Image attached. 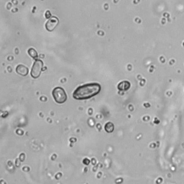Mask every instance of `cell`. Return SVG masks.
<instances>
[{"label": "cell", "mask_w": 184, "mask_h": 184, "mask_svg": "<svg viewBox=\"0 0 184 184\" xmlns=\"http://www.w3.org/2000/svg\"><path fill=\"white\" fill-rule=\"evenodd\" d=\"M51 14H50V12L48 10V11H47L46 12V17L47 18V19H50L51 17Z\"/></svg>", "instance_id": "obj_9"}, {"label": "cell", "mask_w": 184, "mask_h": 184, "mask_svg": "<svg viewBox=\"0 0 184 184\" xmlns=\"http://www.w3.org/2000/svg\"><path fill=\"white\" fill-rule=\"evenodd\" d=\"M130 85L131 84L128 81H123L118 85V88L122 91H126L129 88Z\"/></svg>", "instance_id": "obj_6"}, {"label": "cell", "mask_w": 184, "mask_h": 184, "mask_svg": "<svg viewBox=\"0 0 184 184\" xmlns=\"http://www.w3.org/2000/svg\"><path fill=\"white\" fill-rule=\"evenodd\" d=\"M43 62L41 60H36L33 63L31 71V76L34 79L38 78L41 74L43 68Z\"/></svg>", "instance_id": "obj_3"}, {"label": "cell", "mask_w": 184, "mask_h": 184, "mask_svg": "<svg viewBox=\"0 0 184 184\" xmlns=\"http://www.w3.org/2000/svg\"><path fill=\"white\" fill-rule=\"evenodd\" d=\"M28 54L34 59H36L38 57L37 52L36 51L35 49H34L33 48H30L28 50Z\"/></svg>", "instance_id": "obj_8"}, {"label": "cell", "mask_w": 184, "mask_h": 184, "mask_svg": "<svg viewBox=\"0 0 184 184\" xmlns=\"http://www.w3.org/2000/svg\"><path fill=\"white\" fill-rule=\"evenodd\" d=\"M59 20L56 17H52L46 23V28L49 31H52L58 25Z\"/></svg>", "instance_id": "obj_4"}, {"label": "cell", "mask_w": 184, "mask_h": 184, "mask_svg": "<svg viewBox=\"0 0 184 184\" xmlns=\"http://www.w3.org/2000/svg\"><path fill=\"white\" fill-rule=\"evenodd\" d=\"M28 68L23 64H19L16 68V72L22 76H27L28 74Z\"/></svg>", "instance_id": "obj_5"}, {"label": "cell", "mask_w": 184, "mask_h": 184, "mask_svg": "<svg viewBox=\"0 0 184 184\" xmlns=\"http://www.w3.org/2000/svg\"><path fill=\"white\" fill-rule=\"evenodd\" d=\"M104 128L107 133H112L114 130V125L112 122H109L105 125Z\"/></svg>", "instance_id": "obj_7"}, {"label": "cell", "mask_w": 184, "mask_h": 184, "mask_svg": "<svg viewBox=\"0 0 184 184\" xmlns=\"http://www.w3.org/2000/svg\"><path fill=\"white\" fill-rule=\"evenodd\" d=\"M52 95H53V97L56 102L58 104L64 103L68 98L67 95L66 93L64 90L60 87H55L53 90V91H52Z\"/></svg>", "instance_id": "obj_2"}, {"label": "cell", "mask_w": 184, "mask_h": 184, "mask_svg": "<svg viewBox=\"0 0 184 184\" xmlns=\"http://www.w3.org/2000/svg\"><path fill=\"white\" fill-rule=\"evenodd\" d=\"M101 90L99 84L91 83L79 86L73 93V98L77 100L88 99L98 95Z\"/></svg>", "instance_id": "obj_1"}]
</instances>
